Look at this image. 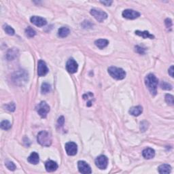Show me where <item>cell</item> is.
<instances>
[{"label":"cell","instance_id":"cell-1","mask_svg":"<svg viewBox=\"0 0 174 174\" xmlns=\"http://www.w3.org/2000/svg\"><path fill=\"white\" fill-rule=\"evenodd\" d=\"M158 80L153 74H149L145 78V84L153 95H156L157 92Z\"/></svg>","mask_w":174,"mask_h":174},{"label":"cell","instance_id":"cell-2","mask_svg":"<svg viewBox=\"0 0 174 174\" xmlns=\"http://www.w3.org/2000/svg\"><path fill=\"white\" fill-rule=\"evenodd\" d=\"M37 140L41 146L49 147L52 144V135L47 131H42L37 134Z\"/></svg>","mask_w":174,"mask_h":174},{"label":"cell","instance_id":"cell-3","mask_svg":"<svg viewBox=\"0 0 174 174\" xmlns=\"http://www.w3.org/2000/svg\"><path fill=\"white\" fill-rule=\"evenodd\" d=\"M108 73L113 78L116 80H122L126 76V72L123 70L122 68L116 67H110L107 69Z\"/></svg>","mask_w":174,"mask_h":174},{"label":"cell","instance_id":"cell-4","mask_svg":"<svg viewBox=\"0 0 174 174\" xmlns=\"http://www.w3.org/2000/svg\"><path fill=\"white\" fill-rule=\"evenodd\" d=\"M37 112L42 118H45L47 114L50 112V106L46 103V101H41L36 106Z\"/></svg>","mask_w":174,"mask_h":174},{"label":"cell","instance_id":"cell-5","mask_svg":"<svg viewBox=\"0 0 174 174\" xmlns=\"http://www.w3.org/2000/svg\"><path fill=\"white\" fill-rule=\"evenodd\" d=\"M90 13H91V14L97 20V21L100 22V23H102L104 20L107 18V13L100 10L91 9V11H90Z\"/></svg>","mask_w":174,"mask_h":174},{"label":"cell","instance_id":"cell-6","mask_svg":"<svg viewBox=\"0 0 174 174\" xmlns=\"http://www.w3.org/2000/svg\"><path fill=\"white\" fill-rule=\"evenodd\" d=\"M108 164V159L104 155H101L98 156L95 159L96 166L100 169H105Z\"/></svg>","mask_w":174,"mask_h":174},{"label":"cell","instance_id":"cell-7","mask_svg":"<svg viewBox=\"0 0 174 174\" xmlns=\"http://www.w3.org/2000/svg\"><path fill=\"white\" fill-rule=\"evenodd\" d=\"M48 72V68L45 61L39 60L37 63V75L39 76H44Z\"/></svg>","mask_w":174,"mask_h":174},{"label":"cell","instance_id":"cell-8","mask_svg":"<svg viewBox=\"0 0 174 174\" xmlns=\"http://www.w3.org/2000/svg\"><path fill=\"white\" fill-rule=\"evenodd\" d=\"M65 148L66 153L69 156L76 155L78 152V146H77L76 144L72 142L67 143L65 146Z\"/></svg>","mask_w":174,"mask_h":174},{"label":"cell","instance_id":"cell-9","mask_svg":"<svg viewBox=\"0 0 174 174\" xmlns=\"http://www.w3.org/2000/svg\"><path fill=\"white\" fill-rule=\"evenodd\" d=\"M122 16L125 19H137L138 17L140 16V13L137 12V11L131 10V9H127L125 10L122 12Z\"/></svg>","mask_w":174,"mask_h":174},{"label":"cell","instance_id":"cell-10","mask_svg":"<svg viewBox=\"0 0 174 174\" xmlns=\"http://www.w3.org/2000/svg\"><path fill=\"white\" fill-rule=\"evenodd\" d=\"M78 63L72 58L69 59L67 61V63H66V69H67V71L70 74L76 73L77 70H78Z\"/></svg>","mask_w":174,"mask_h":174},{"label":"cell","instance_id":"cell-11","mask_svg":"<svg viewBox=\"0 0 174 174\" xmlns=\"http://www.w3.org/2000/svg\"><path fill=\"white\" fill-rule=\"evenodd\" d=\"M78 170L80 173L84 174H88V173H91V168L89 166V164H87V163L83 160H80L78 163Z\"/></svg>","mask_w":174,"mask_h":174},{"label":"cell","instance_id":"cell-12","mask_svg":"<svg viewBox=\"0 0 174 174\" xmlns=\"http://www.w3.org/2000/svg\"><path fill=\"white\" fill-rule=\"evenodd\" d=\"M30 20L33 24H34L35 25L37 26V27H43V26L46 25V23H47L46 20L40 16H34L31 18Z\"/></svg>","mask_w":174,"mask_h":174},{"label":"cell","instance_id":"cell-13","mask_svg":"<svg viewBox=\"0 0 174 174\" xmlns=\"http://www.w3.org/2000/svg\"><path fill=\"white\" fill-rule=\"evenodd\" d=\"M45 167L48 172H53V171H56L57 168H58V165H57L56 162L50 160L46 162Z\"/></svg>","mask_w":174,"mask_h":174},{"label":"cell","instance_id":"cell-14","mask_svg":"<svg viewBox=\"0 0 174 174\" xmlns=\"http://www.w3.org/2000/svg\"><path fill=\"white\" fill-rule=\"evenodd\" d=\"M142 155L146 159H151V158H154V156H155V152L153 148H147L143 150Z\"/></svg>","mask_w":174,"mask_h":174},{"label":"cell","instance_id":"cell-15","mask_svg":"<svg viewBox=\"0 0 174 174\" xmlns=\"http://www.w3.org/2000/svg\"><path fill=\"white\" fill-rule=\"evenodd\" d=\"M27 160L30 163L34 164V165H37L39 161V155L37 153H36V152H34V153H32L30 155V156H29Z\"/></svg>","mask_w":174,"mask_h":174},{"label":"cell","instance_id":"cell-16","mask_svg":"<svg viewBox=\"0 0 174 174\" xmlns=\"http://www.w3.org/2000/svg\"><path fill=\"white\" fill-rule=\"evenodd\" d=\"M142 112H143V107L142 106H140V105L131 107L129 110V113L134 116H140V114L142 113Z\"/></svg>","mask_w":174,"mask_h":174},{"label":"cell","instance_id":"cell-17","mask_svg":"<svg viewBox=\"0 0 174 174\" xmlns=\"http://www.w3.org/2000/svg\"><path fill=\"white\" fill-rule=\"evenodd\" d=\"M108 44L109 41L105 39H100L95 42V44L97 47L100 48V49H103V48H105L108 45Z\"/></svg>","mask_w":174,"mask_h":174},{"label":"cell","instance_id":"cell-18","mask_svg":"<svg viewBox=\"0 0 174 174\" xmlns=\"http://www.w3.org/2000/svg\"><path fill=\"white\" fill-rule=\"evenodd\" d=\"M171 167L169 165L167 164H163L160 165L158 168V171L160 173H163V174H167L171 172Z\"/></svg>","mask_w":174,"mask_h":174},{"label":"cell","instance_id":"cell-19","mask_svg":"<svg viewBox=\"0 0 174 174\" xmlns=\"http://www.w3.org/2000/svg\"><path fill=\"white\" fill-rule=\"evenodd\" d=\"M135 34L137 35V36L142 37L143 38L146 39V38H150V39H154L155 38V36H153V34H150L147 31H144V32H141V31H135Z\"/></svg>","mask_w":174,"mask_h":174},{"label":"cell","instance_id":"cell-20","mask_svg":"<svg viewBox=\"0 0 174 174\" xmlns=\"http://www.w3.org/2000/svg\"><path fill=\"white\" fill-rule=\"evenodd\" d=\"M17 54H18V50H16V48H12L7 52V59L8 60H13L17 57Z\"/></svg>","mask_w":174,"mask_h":174},{"label":"cell","instance_id":"cell-21","mask_svg":"<svg viewBox=\"0 0 174 174\" xmlns=\"http://www.w3.org/2000/svg\"><path fill=\"white\" fill-rule=\"evenodd\" d=\"M69 28L65 27H61L58 31V36L61 37H66L69 34Z\"/></svg>","mask_w":174,"mask_h":174},{"label":"cell","instance_id":"cell-22","mask_svg":"<svg viewBox=\"0 0 174 174\" xmlns=\"http://www.w3.org/2000/svg\"><path fill=\"white\" fill-rule=\"evenodd\" d=\"M51 91V86L47 82H44L41 87V92L42 94H47Z\"/></svg>","mask_w":174,"mask_h":174},{"label":"cell","instance_id":"cell-23","mask_svg":"<svg viewBox=\"0 0 174 174\" xmlns=\"http://www.w3.org/2000/svg\"><path fill=\"white\" fill-rule=\"evenodd\" d=\"M3 29H4V30L5 31V32L6 33V34H7L8 35H10V36H13V35H14V34H15L14 29H13L12 27H10V26H9V25H4L3 26Z\"/></svg>","mask_w":174,"mask_h":174},{"label":"cell","instance_id":"cell-24","mask_svg":"<svg viewBox=\"0 0 174 174\" xmlns=\"http://www.w3.org/2000/svg\"><path fill=\"white\" fill-rule=\"evenodd\" d=\"M25 35L28 37H33L36 35V32L34 29H33L32 27H28L25 29Z\"/></svg>","mask_w":174,"mask_h":174},{"label":"cell","instance_id":"cell-25","mask_svg":"<svg viewBox=\"0 0 174 174\" xmlns=\"http://www.w3.org/2000/svg\"><path fill=\"white\" fill-rule=\"evenodd\" d=\"M12 127V125L8 120H3L1 122V128L4 130H9Z\"/></svg>","mask_w":174,"mask_h":174},{"label":"cell","instance_id":"cell-26","mask_svg":"<svg viewBox=\"0 0 174 174\" xmlns=\"http://www.w3.org/2000/svg\"><path fill=\"white\" fill-rule=\"evenodd\" d=\"M5 165H6V167H7V168L10 171H14L15 169H16V165H15L14 163L12 162V161L7 160V161L5 163Z\"/></svg>","mask_w":174,"mask_h":174},{"label":"cell","instance_id":"cell-27","mask_svg":"<svg viewBox=\"0 0 174 174\" xmlns=\"http://www.w3.org/2000/svg\"><path fill=\"white\" fill-rule=\"evenodd\" d=\"M4 107H5V109L6 110H8V111L14 112L15 110V108H16V106H15L14 103L12 102V103H8V104L4 105Z\"/></svg>","mask_w":174,"mask_h":174},{"label":"cell","instance_id":"cell-28","mask_svg":"<svg viewBox=\"0 0 174 174\" xmlns=\"http://www.w3.org/2000/svg\"><path fill=\"white\" fill-rule=\"evenodd\" d=\"M165 101H166L169 105H173L174 103L173 96L171 95L170 94H167L166 95H165Z\"/></svg>","mask_w":174,"mask_h":174},{"label":"cell","instance_id":"cell-29","mask_svg":"<svg viewBox=\"0 0 174 174\" xmlns=\"http://www.w3.org/2000/svg\"><path fill=\"white\" fill-rule=\"evenodd\" d=\"M160 87H161L162 89L167 90V91L172 89V86L166 82H162L160 83Z\"/></svg>","mask_w":174,"mask_h":174},{"label":"cell","instance_id":"cell-30","mask_svg":"<svg viewBox=\"0 0 174 174\" xmlns=\"http://www.w3.org/2000/svg\"><path fill=\"white\" fill-rule=\"evenodd\" d=\"M148 123L147 121H143V122H141L140 124V130L141 131L144 132L145 131H146L147 129L148 128Z\"/></svg>","mask_w":174,"mask_h":174},{"label":"cell","instance_id":"cell-31","mask_svg":"<svg viewBox=\"0 0 174 174\" xmlns=\"http://www.w3.org/2000/svg\"><path fill=\"white\" fill-rule=\"evenodd\" d=\"M135 51L140 54H144L146 53V49L144 48L141 47L140 46H135Z\"/></svg>","mask_w":174,"mask_h":174},{"label":"cell","instance_id":"cell-32","mask_svg":"<svg viewBox=\"0 0 174 174\" xmlns=\"http://www.w3.org/2000/svg\"><path fill=\"white\" fill-rule=\"evenodd\" d=\"M165 25H166L167 28H171L172 27V21H171V20L170 19H167L165 21Z\"/></svg>","mask_w":174,"mask_h":174},{"label":"cell","instance_id":"cell-33","mask_svg":"<svg viewBox=\"0 0 174 174\" xmlns=\"http://www.w3.org/2000/svg\"><path fill=\"white\" fill-rule=\"evenodd\" d=\"M64 122H65V119H64V117L63 116H61V117L59 118L58 119V125L59 126H63V125H64Z\"/></svg>","mask_w":174,"mask_h":174},{"label":"cell","instance_id":"cell-34","mask_svg":"<svg viewBox=\"0 0 174 174\" xmlns=\"http://www.w3.org/2000/svg\"><path fill=\"white\" fill-rule=\"evenodd\" d=\"M101 4H104L105 6H111V4H112V1H100Z\"/></svg>","mask_w":174,"mask_h":174},{"label":"cell","instance_id":"cell-35","mask_svg":"<svg viewBox=\"0 0 174 174\" xmlns=\"http://www.w3.org/2000/svg\"><path fill=\"white\" fill-rule=\"evenodd\" d=\"M169 74L170 75L171 77H173V66L171 65L170 68L169 69Z\"/></svg>","mask_w":174,"mask_h":174}]
</instances>
